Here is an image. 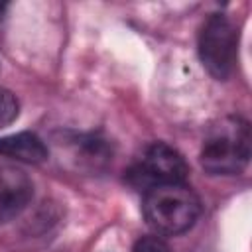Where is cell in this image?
<instances>
[{"label":"cell","instance_id":"obj_6","mask_svg":"<svg viewBox=\"0 0 252 252\" xmlns=\"http://www.w3.org/2000/svg\"><path fill=\"white\" fill-rule=\"evenodd\" d=\"M0 154L24 163H41L47 159V146L33 132H18L0 138Z\"/></svg>","mask_w":252,"mask_h":252},{"label":"cell","instance_id":"obj_9","mask_svg":"<svg viewBox=\"0 0 252 252\" xmlns=\"http://www.w3.org/2000/svg\"><path fill=\"white\" fill-rule=\"evenodd\" d=\"M4 10H6V4H0V20H2V16H4Z\"/></svg>","mask_w":252,"mask_h":252},{"label":"cell","instance_id":"obj_2","mask_svg":"<svg viewBox=\"0 0 252 252\" xmlns=\"http://www.w3.org/2000/svg\"><path fill=\"white\" fill-rule=\"evenodd\" d=\"M146 222L158 234H181L189 230L201 213L199 197L185 183H165L144 193Z\"/></svg>","mask_w":252,"mask_h":252},{"label":"cell","instance_id":"obj_4","mask_svg":"<svg viewBox=\"0 0 252 252\" xmlns=\"http://www.w3.org/2000/svg\"><path fill=\"white\" fill-rule=\"evenodd\" d=\"M199 57L203 67L219 81L230 77L236 63V30L222 14H211L199 32Z\"/></svg>","mask_w":252,"mask_h":252},{"label":"cell","instance_id":"obj_5","mask_svg":"<svg viewBox=\"0 0 252 252\" xmlns=\"http://www.w3.org/2000/svg\"><path fill=\"white\" fill-rule=\"evenodd\" d=\"M33 197V183L26 171L14 165L0 167V222L22 215Z\"/></svg>","mask_w":252,"mask_h":252},{"label":"cell","instance_id":"obj_3","mask_svg":"<svg viewBox=\"0 0 252 252\" xmlns=\"http://www.w3.org/2000/svg\"><path fill=\"white\" fill-rule=\"evenodd\" d=\"M187 173L189 167L183 156L175 148L163 142H156L148 146L144 154L132 163V167L126 171V179L134 189L146 193L158 185L185 183Z\"/></svg>","mask_w":252,"mask_h":252},{"label":"cell","instance_id":"obj_7","mask_svg":"<svg viewBox=\"0 0 252 252\" xmlns=\"http://www.w3.org/2000/svg\"><path fill=\"white\" fill-rule=\"evenodd\" d=\"M18 112H20L18 98L8 89L0 87V128L12 124L18 118Z\"/></svg>","mask_w":252,"mask_h":252},{"label":"cell","instance_id":"obj_1","mask_svg":"<svg viewBox=\"0 0 252 252\" xmlns=\"http://www.w3.org/2000/svg\"><path fill=\"white\" fill-rule=\"evenodd\" d=\"M250 126L240 116L217 120L205 134L201 146V165L211 175L240 173L250 159Z\"/></svg>","mask_w":252,"mask_h":252},{"label":"cell","instance_id":"obj_8","mask_svg":"<svg viewBox=\"0 0 252 252\" xmlns=\"http://www.w3.org/2000/svg\"><path fill=\"white\" fill-rule=\"evenodd\" d=\"M132 252H171V248L159 236H144L134 244Z\"/></svg>","mask_w":252,"mask_h":252}]
</instances>
